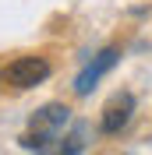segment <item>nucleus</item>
I'll return each instance as SVG.
<instances>
[{"mask_svg": "<svg viewBox=\"0 0 152 155\" xmlns=\"http://www.w3.org/2000/svg\"><path fill=\"white\" fill-rule=\"evenodd\" d=\"M85 145H88V124H78L71 134H64V137L53 141L50 155H81V152H85Z\"/></svg>", "mask_w": 152, "mask_h": 155, "instance_id": "39448f33", "label": "nucleus"}, {"mask_svg": "<svg viewBox=\"0 0 152 155\" xmlns=\"http://www.w3.org/2000/svg\"><path fill=\"white\" fill-rule=\"evenodd\" d=\"M67 120H71V109H67V106H60V102H50V106L36 109V113L29 116V130H32V134L60 137V130L67 127Z\"/></svg>", "mask_w": 152, "mask_h": 155, "instance_id": "20e7f679", "label": "nucleus"}, {"mask_svg": "<svg viewBox=\"0 0 152 155\" xmlns=\"http://www.w3.org/2000/svg\"><path fill=\"white\" fill-rule=\"evenodd\" d=\"M50 78V60L46 57H14L7 64V81L14 88H36Z\"/></svg>", "mask_w": 152, "mask_h": 155, "instance_id": "f03ea898", "label": "nucleus"}, {"mask_svg": "<svg viewBox=\"0 0 152 155\" xmlns=\"http://www.w3.org/2000/svg\"><path fill=\"white\" fill-rule=\"evenodd\" d=\"M131 113H134V95L131 92H117V95L103 106L99 130H103V134H120L124 127L131 124Z\"/></svg>", "mask_w": 152, "mask_h": 155, "instance_id": "7ed1b4c3", "label": "nucleus"}, {"mask_svg": "<svg viewBox=\"0 0 152 155\" xmlns=\"http://www.w3.org/2000/svg\"><path fill=\"white\" fill-rule=\"evenodd\" d=\"M117 64H120V49H117V46L99 49V53L85 64V67H81V74L74 78V95H88V92H92V88L99 85V81H103V78L117 67Z\"/></svg>", "mask_w": 152, "mask_h": 155, "instance_id": "f257e3e1", "label": "nucleus"}]
</instances>
